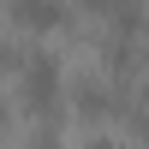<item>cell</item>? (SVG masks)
<instances>
[{
	"label": "cell",
	"mask_w": 149,
	"mask_h": 149,
	"mask_svg": "<svg viewBox=\"0 0 149 149\" xmlns=\"http://www.w3.org/2000/svg\"><path fill=\"white\" fill-rule=\"evenodd\" d=\"M90 149H119V143H107V137H95V143H90Z\"/></svg>",
	"instance_id": "7"
},
{
	"label": "cell",
	"mask_w": 149,
	"mask_h": 149,
	"mask_svg": "<svg viewBox=\"0 0 149 149\" xmlns=\"http://www.w3.org/2000/svg\"><path fill=\"white\" fill-rule=\"evenodd\" d=\"M131 125H137V137L149 143V107H137V113H131Z\"/></svg>",
	"instance_id": "5"
},
{
	"label": "cell",
	"mask_w": 149,
	"mask_h": 149,
	"mask_svg": "<svg viewBox=\"0 0 149 149\" xmlns=\"http://www.w3.org/2000/svg\"><path fill=\"white\" fill-rule=\"evenodd\" d=\"M12 24H18L24 36H48L66 24V6L60 0H12Z\"/></svg>",
	"instance_id": "2"
},
{
	"label": "cell",
	"mask_w": 149,
	"mask_h": 149,
	"mask_svg": "<svg viewBox=\"0 0 149 149\" xmlns=\"http://www.w3.org/2000/svg\"><path fill=\"white\" fill-rule=\"evenodd\" d=\"M107 66H113V72H137V66H143V42L113 36V42H107Z\"/></svg>",
	"instance_id": "4"
},
{
	"label": "cell",
	"mask_w": 149,
	"mask_h": 149,
	"mask_svg": "<svg viewBox=\"0 0 149 149\" xmlns=\"http://www.w3.org/2000/svg\"><path fill=\"white\" fill-rule=\"evenodd\" d=\"M30 149H60V143H54V137H36V143H30Z\"/></svg>",
	"instance_id": "6"
},
{
	"label": "cell",
	"mask_w": 149,
	"mask_h": 149,
	"mask_svg": "<svg viewBox=\"0 0 149 149\" xmlns=\"http://www.w3.org/2000/svg\"><path fill=\"white\" fill-rule=\"evenodd\" d=\"M18 84H24V107L48 119L60 102H66V66H60V54L30 48V54H24V66H18Z\"/></svg>",
	"instance_id": "1"
},
{
	"label": "cell",
	"mask_w": 149,
	"mask_h": 149,
	"mask_svg": "<svg viewBox=\"0 0 149 149\" xmlns=\"http://www.w3.org/2000/svg\"><path fill=\"white\" fill-rule=\"evenodd\" d=\"M0 125H6V102H0Z\"/></svg>",
	"instance_id": "8"
},
{
	"label": "cell",
	"mask_w": 149,
	"mask_h": 149,
	"mask_svg": "<svg viewBox=\"0 0 149 149\" xmlns=\"http://www.w3.org/2000/svg\"><path fill=\"white\" fill-rule=\"evenodd\" d=\"M72 107H78L84 119H102V113H107L113 102H107V90H102V78H78V84H72Z\"/></svg>",
	"instance_id": "3"
}]
</instances>
